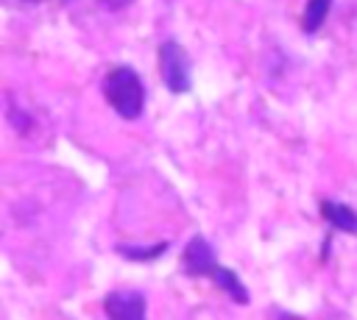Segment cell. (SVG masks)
<instances>
[{
    "instance_id": "6da1fadb",
    "label": "cell",
    "mask_w": 357,
    "mask_h": 320,
    "mask_svg": "<svg viewBox=\"0 0 357 320\" xmlns=\"http://www.w3.org/2000/svg\"><path fill=\"white\" fill-rule=\"evenodd\" d=\"M103 97L106 103L123 117V120H137L145 109V86H142V78L120 64V67H112L106 75H103Z\"/></svg>"
},
{
    "instance_id": "7a4b0ae2",
    "label": "cell",
    "mask_w": 357,
    "mask_h": 320,
    "mask_svg": "<svg viewBox=\"0 0 357 320\" xmlns=\"http://www.w3.org/2000/svg\"><path fill=\"white\" fill-rule=\"evenodd\" d=\"M159 75H162L165 86H167L170 92H176V95H184V92H190V86H192L190 56H187V50H184L178 42H173V39H167V42L159 45Z\"/></svg>"
},
{
    "instance_id": "3957f363",
    "label": "cell",
    "mask_w": 357,
    "mask_h": 320,
    "mask_svg": "<svg viewBox=\"0 0 357 320\" xmlns=\"http://www.w3.org/2000/svg\"><path fill=\"white\" fill-rule=\"evenodd\" d=\"M220 267H223V264L218 262V253H215V248L206 242V237L195 234V237L184 245V250H181V270H184L187 275H192V278H209V281H212Z\"/></svg>"
},
{
    "instance_id": "277c9868",
    "label": "cell",
    "mask_w": 357,
    "mask_h": 320,
    "mask_svg": "<svg viewBox=\"0 0 357 320\" xmlns=\"http://www.w3.org/2000/svg\"><path fill=\"white\" fill-rule=\"evenodd\" d=\"M106 320H148L145 295L137 289H112L103 295Z\"/></svg>"
},
{
    "instance_id": "5b68a950",
    "label": "cell",
    "mask_w": 357,
    "mask_h": 320,
    "mask_svg": "<svg viewBox=\"0 0 357 320\" xmlns=\"http://www.w3.org/2000/svg\"><path fill=\"white\" fill-rule=\"evenodd\" d=\"M318 211H321L324 223H326L332 231L357 237V209H351L349 203H340V200H329V198H326V200L318 203Z\"/></svg>"
},
{
    "instance_id": "8992f818",
    "label": "cell",
    "mask_w": 357,
    "mask_h": 320,
    "mask_svg": "<svg viewBox=\"0 0 357 320\" xmlns=\"http://www.w3.org/2000/svg\"><path fill=\"white\" fill-rule=\"evenodd\" d=\"M167 248H170V242H167V239H162V242H151V245H126V242H120L114 250H117L123 259H128V262L151 264V262H156L159 256H165V253H167Z\"/></svg>"
},
{
    "instance_id": "52a82bcc",
    "label": "cell",
    "mask_w": 357,
    "mask_h": 320,
    "mask_svg": "<svg viewBox=\"0 0 357 320\" xmlns=\"http://www.w3.org/2000/svg\"><path fill=\"white\" fill-rule=\"evenodd\" d=\"M329 8H332V0H307L304 14H301V31H304V33L321 31V25H324L326 17H329Z\"/></svg>"
},
{
    "instance_id": "ba28073f",
    "label": "cell",
    "mask_w": 357,
    "mask_h": 320,
    "mask_svg": "<svg viewBox=\"0 0 357 320\" xmlns=\"http://www.w3.org/2000/svg\"><path fill=\"white\" fill-rule=\"evenodd\" d=\"M128 3H131V0H103V6H106L109 11H123Z\"/></svg>"
},
{
    "instance_id": "9c48e42d",
    "label": "cell",
    "mask_w": 357,
    "mask_h": 320,
    "mask_svg": "<svg viewBox=\"0 0 357 320\" xmlns=\"http://www.w3.org/2000/svg\"><path fill=\"white\" fill-rule=\"evenodd\" d=\"M276 320H307V317H301V314H290V312H282Z\"/></svg>"
},
{
    "instance_id": "30bf717a",
    "label": "cell",
    "mask_w": 357,
    "mask_h": 320,
    "mask_svg": "<svg viewBox=\"0 0 357 320\" xmlns=\"http://www.w3.org/2000/svg\"><path fill=\"white\" fill-rule=\"evenodd\" d=\"M28 3H36V0H28Z\"/></svg>"
}]
</instances>
